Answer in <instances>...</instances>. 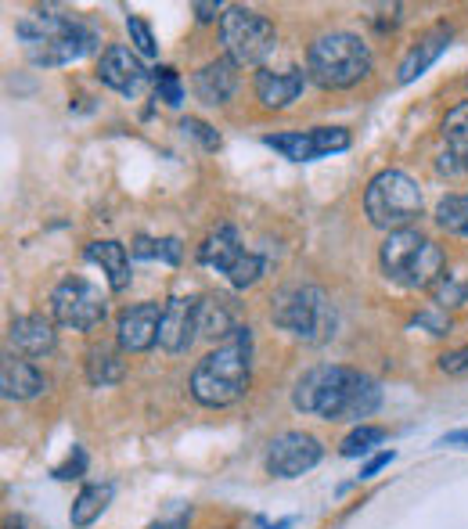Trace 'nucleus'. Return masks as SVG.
I'll list each match as a JSON object with an SVG mask.
<instances>
[{
  "label": "nucleus",
  "instance_id": "obj_1",
  "mask_svg": "<svg viewBox=\"0 0 468 529\" xmlns=\"http://www.w3.org/2000/svg\"><path fill=\"white\" fill-rule=\"evenodd\" d=\"M292 404L296 411L314 414L321 422H357L378 411L382 404V389L375 378L364 371L346 368V364H321V368L306 371L292 389Z\"/></svg>",
  "mask_w": 468,
  "mask_h": 529
},
{
  "label": "nucleus",
  "instance_id": "obj_2",
  "mask_svg": "<svg viewBox=\"0 0 468 529\" xmlns=\"http://www.w3.org/2000/svg\"><path fill=\"white\" fill-rule=\"evenodd\" d=\"M18 40L26 47L29 62L44 65V69H58V65L80 62L83 54L98 47V29L87 26L83 18L65 15L54 8L26 11L15 26Z\"/></svg>",
  "mask_w": 468,
  "mask_h": 529
},
{
  "label": "nucleus",
  "instance_id": "obj_3",
  "mask_svg": "<svg viewBox=\"0 0 468 529\" xmlns=\"http://www.w3.org/2000/svg\"><path fill=\"white\" fill-rule=\"evenodd\" d=\"M252 378V332L245 324L234 328L213 353L198 360L191 371V396L202 407H231L249 393Z\"/></svg>",
  "mask_w": 468,
  "mask_h": 529
},
{
  "label": "nucleus",
  "instance_id": "obj_4",
  "mask_svg": "<svg viewBox=\"0 0 468 529\" xmlns=\"http://www.w3.org/2000/svg\"><path fill=\"white\" fill-rule=\"evenodd\" d=\"M378 263H382V274L400 288H432L443 278V249L414 227L386 234Z\"/></svg>",
  "mask_w": 468,
  "mask_h": 529
},
{
  "label": "nucleus",
  "instance_id": "obj_5",
  "mask_svg": "<svg viewBox=\"0 0 468 529\" xmlns=\"http://www.w3.org/2000/svg\"><path fill=\"white\" fill-rule=\"evenodd\" d=\"M371 72V47L357 33H324L306 51V76L324 90H342Z\"/></svg>",
  "mask_w": 468,
  "mask_h": 529
},
{
  "label": "nucleus",
  "instance_id": "obj_6",
  "mask_svg": "<svg viewBox=\"0 0 468 529\" xmlns=\"http://www.w3.org/2000/svg\"><path fill=\"white\" fill-rule=\"evenodd\" d=\"M364 216L378 231H407L422 216V188L404 170H382L368 180L364 191Z\"/></svg>",
  "mask_w": 468,
  "mask_h": 529
},
{
  "label": "nucleus",
  "instance_id": "obj_7",
  "mask_svg": "<svg viewBox=\"0 0 468 529\" xmlns=\"http://www.w3.org/2000/svg\"><path fill=\"white\" fill-rule=\"evenodd\" d=\"M270 321L303 342H324L335 335V306L317 285H288L270 303Z\"/></svg>",
  "mask_w": 468,
  "mask_h": 529
},
{
  "label": "nucleus",
  "instance_id": "obj_8",
  "mask_svg": "<svg viewBox=\"0 0 468 529\" xmlns=\"http://www.w3.org/2000/svg\"><path fill=\"white\" fill-rule=\"evenodd\" d=\"M220 44L227 51V62L234 65H260L278 47V29L267 15L234 4L220 15Z\"/></svg>",
  "mask_w": 468,
  "mask_h": 529
},
{
  "label": "nucleus",
  "instance_id": "obj_9",
  "mask_svg": "<svg viewBox=\"0 0 468 529\" xmlns=\"http://www.w3.org/2000/svg\"><path fill=\"white\" fill-rule=\"evenodd\" d=\"M198 263L220 270L234 288H252L263 278V270H267L263 256L245 252V245L238 242V231L231 224H220L206 242L198 245Z\"/></svg>",
  "mask_w": 468,
  "mask_h": 529
},
{
  "label": "nucleus",
  "instance_id": "obj_10",
  "mask_svg": "<svg viewBox=\"0 0 468 529\" xmlns=\"http://www.w3.org/2000/svg\"><path fill=\"white\" fill-rule=\"evenodd\" d=\"M108 314V299L87 278H65L51 292V317L69 332H94Z\"/></svg>",
  "mask_w": 468,
  "mask_h": 529
},
{
  "label": "nucleus",
  "instance_id": "obj_11",
  "mask_svg": "<svg viewBox=\"0 0 468 529\" xmlns=\"http://www.w3.org/2000/svg\"><path fill=\"white\" fill-rule=\"evenodd\" d=\"M263 144L281 152L288 162H314L332 152H346L350 134L342 126H314V130H292V134H267Z\"/></svg>",
  "mask_w": 468,
  "mask_h": 529
},
{
  "label": "nucleus",
  "instance_id": "obj_12",
  "mask_svg": "<svg viewBox=\"0 0 468 529\" xmlns=\"http://www.w3.org/2000/svg\"><path fill=\"white\" fill-rule=\"evenodd\" d=\"M324 447L310 432H281L267 447V472L278 479H296L321 461Z\"/></svg>",
  "mask_w": 468,
  "mask_h": 529
},
{
  "label": "nucleus",
  "instance_id": "obj_13",
  "mask_svg": "<svg viewBox=\"0 0 468 529\" xmlns=\"http://www.w3.org/2000/svg\"><path fill=\"white\" fill-rule=\"evenodd\" d=\"M98 80L105 83V87L116 90V94H123V98H137V94L148 87L152 72H148V65L141 62V54L137 51H130L126 44H112L101 54Z\"/></svg>",
  "mask_w": 468,
  "mask_h": 529
},
{
  "label": "nucleus",
  "instance_id": "obj_14",
  "mask_svg": "<svg viewBox=\"0 0 468 529\" xmlns=\"http://www.w3.org/2000/svg\"><path fill=\"white\" fill-rule=\"evenodd\" d=\"M198 339V299L191 296H173L162 303V328H159V346L166 353H188Z\"/></svg>",
  "mask_w": 468,
  "mask_h": 529
},
{
  "label": "nucleus",
  "instance_id": "obj_15",
  "mask_svg": "<svg viewBox=\"0 0 468 529\" xmlns=\"http://www.w3.org/2000/svg\"><path fill=\"white\" fill-rule=\"evenodd\" d=\"M162 328V303H137L126 306L119 314L116 324V339L123 353H148L159 342Z\"/></svg>",
  "mask_w": 468,
  "mask_h": 529
},
{
  "label": "nucleus",
  "instance_id": "obj_16",
  "mask_svg": "<svg viewBox=\"0 0 468 529\" xmlns=\"http://www.w3.org/2000/svg\"><path fill=\"white\" fill-rule=\"evenodd\" d=\"M306 87V76L303 69H260L256 72V80H252V90H256V101H260L267 112H281L288 108L292 101L303 94Z\"/></svg>",
  "mask_w": 468,
  "mask_h": 529
},
{
  "label": "nucleus",
  "instance_id": "obj_17",
  "mask_svg": "<svg viewBox=\"0 0 468 529\" xmlns=\"http://www.w3.org/2000/svg\"><path fill=\"white\" fill-rule=\"evenodd\" d=\"M450 36H454V29H450L447 22H440V26H432L429 33L418 36V44L404 54V62H400V69H396V83L418 80V76H422V72L450 47Z\"/></svg>",
  "mask_w": 468,
  "mask_h": 529
},
{
  "label": "nucleus",
  "instance_id": "obj_18",
  "mask_svg": "<svg viewBox=\"0 0 468 529\" xmlns=\"http://www.w3.org/2000/svg\"><path fill=\"white\" fill-rule=\"evenodd\" d=\"M440 130H443L440 170L443 173H465L468 170V101L450 108Z\"/></svg>",
  "mask_w": 468,
  "mask_h": 529
},
{
  "label": "nucleus",
  "instance_id": "obj_19",
  "mask_svg": "<svg viewBox=\"0 0 468 529\" xmlns=\"http://www.w3.org/2000/svg\"><path fill=\"white\" fill-rule=\"evenodd\" d=\"M0 389H4L8 400H36L47 389V378L33 360H22L15 353H8L4 364H0Z\"/></svg>",
  "mask_w": 468,
  "mask_h": 529
},
{
  "label": "nucleus",
  "instance_id": "obj_20",
  "mask_svg": "<svg viewBox=\"0 0 468 529\" xmlns=\"http://www.w3.org/2000/svg\"><path fill=\"white\" fill-rule=\"evenodd\" d=\"M238 65L227 62V58H216V62L202 65V69L195 72V98L202 101V105H227L231 101V94L238 90Z\"/></svg>",
  "mask_w": 468,
  "mask_h": 529
},
{
  "label": "nucleus",
  "instance_id": "obj_21",
  "mask_svg": "<svg viewBox=\"0 0 468 529\" xmlns=\"http://www.w3.org/2000/svg\"><path fill=\"white\" fill-rule=\"evenodd\" d=\"M11 342H15L18 350L29 353V357H47L54 350V342H58V332H54V324L40 314H22L11 321Z\"/></svg>",
  "mask_w": 468,
  "mask_h": 529
},
{
  "label": "nucleus",
  "instance_id": "obj_22",
  "mask_svg": "<svg viewBox=\"0 0 468 529\" xmlns=\"http://www.w3.org/2000/svg\"><path fill=\"white\" fill-rule=\"evenodd\" d=\"M234 303L227 296H206L198 299V335L202 339H231L234 335Z\"/></svg>",
  "mask_w": 468,
  "mask_h": 529
},
{
  "label": "nucleus",
  "instance_id": "obj_23",
  "mask_svg": "<svg viewBox=\"0 0 468 529\" xmlns=\"http://www.w3.org/2000/svg\"><path fill=\"white\" fill-rule=\"evenodd\" d=\"M87 260L98 263V267L105 270L112 292H123V288L130 285V256H126V245L112 242V238H108V242H90Z\"/></svg>",
  "mask_w": 468,
  "mask_h": 529
},
{
  "label": "nucleus",
  "instance_id": "obj_24",
  "mask_svg": "<svg viewBox=\"0 0 468 529\" xmlns=\"http://www.w3.org/2000/svg\"><path fill=\"white\" fill-rule=\"evenodd\" d=\"M108 501H112V483H90V486H83L80 497L72 501L69 522L76 529H87L94 519H101V512L108 508Z\"/></svg>",
  "mask_w": 468,
  "mask_h": 529
},
{
  "label": "nucleus",
  "instance_id": "obj_25",
  "mask_svg": "<svg viewBox=\"0 0 468 529\" xmlns=\"http://www.w3.org/2000/svg\"><path fill=\"white\" fill-rule=\"evenodd\" d=\"M126 375V364L112 346H90L87 353V382L90 386H116L119 378Z\"/></svg>",
  "mask_w": 468,
  "mask_h": 529
},
{
  "label": "nucleus",
  "instance_id": "obj_26",
  "mask_svg": "<svg viewBox=\"0 0 468 529\" xmlns=\"http://www.w3.org/2000/svg\"><path fill=\"white\" fill-rule=\"evenodd\" d=\"M436 224H440V231L468 238V195L440 198V206H436Z\"/></svg>",
  "mask_w": 468,
  "mask_h": 529
},
{
  "label": "nucleus",
  "instance_id": "obj_27",
  "mask_svg": "<svg viewBox=\"0 0 468 529\" xmlns=\"http://www.w3.org/2000/svg\"><path fill=\"white\" fill-rule=\"evenodd\" d=\"M130 252H134L137 260H162V263H170V267H177L180 263L177 238H148V234H141V238H134Z\"/></svg>",
  "mask_w": 468,
  "mask_h": 529
},
{
  "label": "nucleus",
  "instance_id": "obj_28",
  "mask_svg": "<svg viewBox=\"0 0 468 529\" xmlns=\"http://www.w3.org/2000/svg\"><path fill=\"white\" fill-rule=\"evenodd\" d=\"M382 440H386V429H378V425H357V429L342 440L339 454L342 458H364V454H371V447H378Z\"/></svg>",
  "mask_w": 468,
  "mask_h": 529
},
{
  "label": "nucleus",
  "instance_id": "obj_29",
  "mask_svg": "<svg viewBox=\"0 0 468 529\" xmlns=\"http://www.w3.org/2000/svg\"><path fill=\"white\" fill-rule=\"evenodd\" d=\"M155 101H162V105L170 108H180V101H184V83H180V76L170 65L155 69Z\"/></svg>",
  "mask_w": 468,
  "mask_h": 529
},
{
  "label": "nucleus",
  "instance_id": "obj_30",
  "mask_svg": "<svg viewBox=\"0 0 468 529\" xmlns=\"http://www.w3.org/2000/svg\"><path fill=\"white\" fill-rule=\"evenodd\" d=\"M126 29H130V44H134V51L141 54V58H155V54H159L152 26H148L141 15H126Z\"/></svg>",
  "mask_w": 468,
  "mask_h": 529
},
{
  "label": "nucleus",
  "instance_id": "obj_31",
  "mask_svg": "<svg viewBox=\"0 0 468 529\" xmlns=\"http://www.w3.org/2000/svg\"><path fill=\"white\" fill-rule=\"evenodd\" d=\"M429 292H432V299H436V306H458V303H465L468 285L458 281V274H447V270H443V278L436 281Z\"/></svg>",
  "mask_w": 468,
  "mask_h": 529
},
{
  "label": "nucleus",
  "instance_id": "obj_32",
  "mask_svg": "<svg viewBox=\"0 0 468 529\" xmlns=\"http://www.w3.org/2000/svg\"><path fill=\"white\" fill-rule=\"evenodd\" d=\"M180 130H184L188 137H195V141H202L206 152H216V148H220V134H216L209 123H202V119H195V116L180 119Z\"/></svg>",
  "mask_w": 468,
  "mask_h": 529
},
{
  "label": "nucleus",
  "instance_id": "obj_33",
  "mask_svg": "<svg viewBox=\"0 0 468 529\" xmlns=\"http://www.w3.org/2000/svg\"><path fill=\"white\" fill-rule=\"evenodd\" d=\"M83 468H87V450H83V447H72L69 461L54 468V479H62V483H65V479H80V476H83Z\"/></svg>",
  "mask_w": 468,
  "mask_h": 529
},
{
  "label": "nucleus",
  "instance_id": "obj_34",
  "mask_svg": "<svg viewBox=\"0 0 468 529\" xmlns=\"http://www.w3.org/2000/svg\"><path fill=\"white\" fill-rule=\"evenodd\" d=\"M440 371H447V375H461V371H468V346H461V350H454V353H443Z\"/></svg>",
  "mask_w": 468,
  "mask_h": 529
},
{
  "label": "nucleus",
  "instance_id": "obj_35",
  "mask_svg": "<svg viewBox=\"0 0 468 529\" xmlns=\"http://www.w3.org/2000/svg\"><path fill=\"white\" fill-rule=\"evenodd\" d=\"M393 458H396L393 450H382V454H375V458H371L368 465L360 468V479H371V476H378V472H382V468H386Z\"/></svg>",
  "mask_w": 468,
  "mask_h": 529
},
{
  "label": "nucleus",
  "instance_id": "obj_36",
  "mask_svg": "<svg viewBox=\"0 0 468 529\" xmlns=\"http://www.w3.org/2000/svg\"><path fill=\"white\" fill-rule=\"evenodd\" d=\"M216 11H220V4H202V0H198V4H195V15H198V22H213V18H216Z\"/></svg>",
  "mask_w": 468,
  "mask_h": 529
},
{
  "label": "nucleus",
  "instance_id": "obj_37",
  "mask_svg": "<svg viewBox=\"0 0 468 529\" xmlns=\"http://www.w3.org/2000/svg\"><path fill=\"white\" fill-rule=\"evenodd\" d=\"M148 529H184V519H177V522H152Z\"/></svg>",
  "mask_w": 468,
  "mask_h": 529
},
{
  "label": "nucleus",
  "instance_id": "obj_38",
  "mask_svg": "<svg viewBox=\"0 0 468 529\" xmlns=\"http://www.w3.org/2000/svg\"><path fill=\"white\" fill-rule=\"evenodd\" d=\"M443 443H468V429H461V432H450L447 440Z\"/></svg>",
  "mask_w": 468,
  "mask_h": 529
}]
</instances>
